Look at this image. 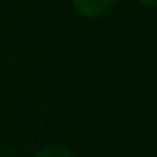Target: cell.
I'll return each mask as SVG.
<instances>
[{"label":"cell","mask_w":157,"mask_h":157,"mask_svg":"<svg viewBox=\"0 0 157 157\" xmlns=\"http://www.w3.org/2000/svg\"><path fill=\"white\" fill-rule=\"evenodd\" d=\"M71 2L76 10L86 17L105 15L115 4V0H71Z\"/></svg>","instance_id":"1"},{"label":"cell","mask_w":157,"mask_h":157,"mask_svg":"<svg viewBox=\"0 0 157 157\" xmlns=\"http://www.w3.org/2000/svg\"><path fill=\"white\" fill-rule=\"evenodd\" d=\"M37 157H73V155L63 147H46L44 150H41L37 154Z\"/></svg>","instance_id":"2"},{"label":"cell","mask_w":157,"mask_h":157,"mask_svg":"<svg viewBox=\"0 0 157 157\" xmlns=\"http://www.w3.org/2000/svg\"><path fill=\"white\" fill-rule=\"evenodd\" d=\"M137 2L145 7H157V0H137Z\"/></svg>","instance_id":"3"}]
</instances>
